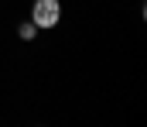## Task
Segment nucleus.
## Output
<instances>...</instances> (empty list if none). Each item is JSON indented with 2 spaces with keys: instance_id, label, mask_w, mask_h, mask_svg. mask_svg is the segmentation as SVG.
I'll list each match as a JSON object with an SVG mask.
<instances>
[{
  "instance_id": "nucleus-1",
  "label": "nucleus",
  "mask_w": 147,
  "mask_h": 127,
  "mask_svg": "<svg viewBox=\"0 0 147 127\" xmlns=\"http://www.w3.org/2000/svg\"><path fill=\"white\" fill-rule=\"evenodd\" d=\"M31 21H34L38 31H48L62 21V3L58 0H34L31 3Z\"/></svg>"
},
{
  "instance_id": "nucleus-2",
  "label": "nucleus",
  "mask_w": 147,
  "mask_h": 127,
  "mask_svg": "<svg viewBox=\"0 0 147 127\" xmlns=\"http://www.w3.org/2000/svg\"><path fill=\"white\" fill-rule=\"evenodd\" d=\"M34 35H38L34 21H21V24H17V38H21V41H34Z\"/></svg>"
}]
</instances>
